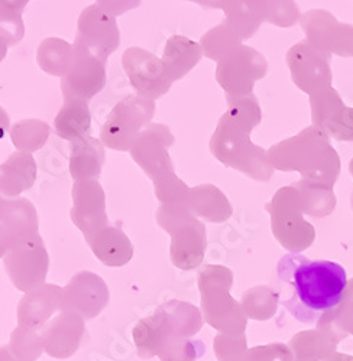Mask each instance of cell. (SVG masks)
Instances as JSON below:
<instances>
[{"mask_svg": "<svg viewBox=\"0 0 353 361\" xmlns=\"http://www.w3.org/2000/svg\"><path fill=\"white\" fill-rule=\"evenodd\" d=\"M252 130L253 128L226 111L210 139V152L225 166L265 183L273 176L274 166L268 150L252 143Z\"/></svg>", "mask_w": 353, "mask_h": 361, "instance_id": "obj_3", "label": "cell"}, {"mask_svg": "<svg viewBox=\"0 0 353 361\" xmlns=\"http://www.w3.org/2000/svg\"><path fill=\"white\" fill-rule=\"evenodd\" d=\"M268 155L274 169L299 171L304 180L332 185L339 172V158L329 146L326 136L316 128H307L300 135L270 147Z\"/></svg>", "mask_w": 353, "mask_h": 361, "instance_id": "obj_2", "label": "cell"}, {"mask_svg": "<svg viewBox=\"0 0 353 361\" xmlns=\"http://www.w3.org/2000/svg\"><path fill=\"white\" fill-rule=\"evenodd\" d=\"M142 0H96V5H99L104 12L112 16H121L128 11L136 9L140 5Z\"/></svg>", "mask_w": 353, "mask_h": 361, "instance_id": "obj_26", "label": "cell"}, {"mask_svg": "<svg viewBox=\"0 0 353 361\" xmlns=\"http://www.w3.org/2000/svg\"><path fill=\"white\" fill-rule=\"evenodd\" d=\"M74 45L107 59L121 45V32L116 18L104 12L99 5L87 6L77 20Z\"/></svg>", "mask_w": 353, "mask_h": 361, "instance_id": "obj_9", "label": "cell"}, {"mask_svg": "<svg viewBox=\"0 0 353 361\" xmlns=\"http://www.w3.org/2000/svg\"><path fill=\"white\" fill-rule=\"evenodd\" d=\"M267 58L252 47L241 45L217 63L216 81L225 90L226 100L242 99L253 94L255 82L267 75Z\"/></svg>", "mask_w": 353, "mask_h": 361, "instance_id": "obj_5", "label": "cell"}, {"mask_svg": "<svg viewBox=\"0 0 353 361\" xmlns=\"http://www.w3.org/2000/svg\"><path fill=\"white\" fill-rule=\"evenodd\" d=\"M287 66L292 81L310 96L321 92L330 84L329 55L311 42H300L287 52Z\"/></svg>", "mask_w": 353, "mask_h": 361, "instance_id": "obj_11", "label": "cell"}, {"mask_svg": "<svg viewBox=\"0 0 353 361\" xmlns=\"http://www.w3.org/2000/svg\"><path fill=\"white\" fill-rule=\"evenodd\" d=\"M332 361H353L352 355H345V354H337L336 357H333Z\"/></svg>", "mask_w": 353, "mask_h": 361, "instance_id": "obj_29", "label": "cell"}, {"mask_svg": "<svg viewBox=\"0 0 353 361\" xmlns=\"http://www.w3.org/2000/svg\"><path fill=\"white\" fill-rule=\"evenodd\" d=\"M200 45L205 56L212 61L220 63L242 45V39L238 32L226 20H223L201 37Z\"/></svg>", "mask_w": 353, "mask_h": 361, "instance_id": "obj_20", "label": "cell"}, {"mask_svg": "<svg viewBox=\"0 0 353 361\" xmlns=\"http://www.w3.org/2000/svg\"><path fill=\"white\" fill-rule=\"evenodd\" d=\"M227 111L232 113L234 117L241 118L244 123L249 125L251 128H256L261 123L262 113L258 103V99L251 94L242 99H232L227 100Z\"/></svg>", "mask_w": 353, "mask_h": 361, "instance_id": "obj_24", "label": "cell"}, {"mask_svg": "<svg viewBox=\"0 0 353 361\" xmlns=\"http://www.w3.org/2000/svg\"><path fill=\"white\" fill-rule=\"evenodd\" d=\"M122 67L138 96L155 102L169 92L172 82L162 61L150 51L139 47L128 48L122 55Z\"/></svg>", "mask_w": 353, "mask_h": 361, "instance_id": "obj_8", "label": "cell"}, {"mask_svg": "<svg viewBox=\"0 0 353 361\" xmlns=\"http://www.w3.org/2000/svg\"><path fill=\"white\" fill-rule=\"evenodd\" d=\"M184 204L212 221H223L232 214V207L225 194L212 184L190 188Z\"/></svg>", "mask_w": 353, "mask_h": 361, "instance_id": "obj_18", "label": "cell"}, {"mask_svg": "<svg viewBox=\"0 0 353 361\" xmlns=\"http://www.w3.org/2000/svg\"><path fill=\"white\" fill-rule=\"evenodd\" d=\"M0 176H2L0 178L2 194L19 195L35 184L37 162L31 154L18 150L0 166Z\"/></svg>", "mask_w": 353, "mask_h": 361, "instance_id": "obj_16", "label": "cell"}, {"mask_svg": "<svg viewBox=\"0 0 353 361\" xmlns=\"http://www.w3.org/2000/svg\"><path fill=\"white\" fill-rule=\"evenodd\" d=\"M299 20V9L294 0H268V18L267 22L289 27Z\"/></svg>", "mask_w": 353, "mask_h": 361, "instance_id": "obj_25", "label": "cell"}, {"mask_svg": "<svg viewBox=\"0 0 353 361\" xmlns=\"http://www.w3.org/2000/svg\"><path fill=\"white\" fill-rule=\"evenodd\" d=\"M155 185V194L160 201L168 204H184L190 188L176 176L175 172L167 173L152 180Z\"/></svg>", "mask_w": 353, "mask_h": 361, "instance_id": "obj_23", "label": "cell"}, {"mask_svg": "<svg viewBox=\"0 0 353 361\" xmlns=\"http://www.w3.org/2000/svg\"><path fill=\"white\" fill-rule=\"evenodd\" d=\"M175 143V137L167 125L151 123L136 137L131 147L132 159L152 180L167 173L175 172L168 149Z\"/></svg>", "mask_w": 353, "mask_h": 361, "instance_id": "obj_10", "label": "cell"}, {"mask_svg": "<svg viewBox=\"0 0 353 361\" xmlns=\"http://www.w3.org/2000/svg\"><path fill=\"white\" fill-rule=\"evenodd\" d=\"M155 102L140 96H126L117 102L100 130V140L113 150L126 152L140 132L151 125Z\"/></svg>", "mask_w": 353, "mask_h": 361, "instance_id": "obj_4", "label": "cell"}, {"mask_svg": "<svg viewBox=\"0 0 353 361\" xmlns=\"http://www.w3.org/2000/svg\"><path fill=\"white\" fill-rule=\"evenodd\" d=\"M106 161L102 140L85 136L70 142V173L74 180L97 179Z\"/></svg>", "mask_w": 353, "mask_h": 361, "instance_id": "obj_13", "label": "cell"}, {"mask_svg": "<svg viewBox=\"0 0 353 361\" xmlns=\"http://www.w3.org/2000/svg\"><path fill=\"white\" fill-rule=\"evenodd\" d=\"M29 0H0V26H2V49L23 39L25 26L22 12Z\"/></svg>", "mask_w": 353, "mask_h": 361, "instance_id": "obj_22", "label": "cell"}, {"mask_svg": "<svg viewBox=\"0 0 353 361\" xmlns=\"http://www.w3.org/2000/svg\"><path fill=\"white\" fill-rule=\"evenodd\" d=\"M225 20L238 32L242 42L249 39L268 18V0H227Z\"/></svg>", "mask_w": 353, "mask_h": 361, "instance_id": "obj_15", "label": "cell"}, {"mask_svg": "<svg viewBox=\"0 0 353 361\" xmlns=\"http://www.w3.org/2000/svg\"><path fill=\"white\" fill-rule=\"evenodd\" d=\"M74 58L67 74L61 78L66 100H92L106 85V61L81 47L74 45Z\"/></svg>", "mask_w": 353, "mask_h": 361, "instance_id": "obj_7", "label": "cell"}, {"mask_svg": "<svg viewBox=\"0 0 353 361\" xmlns=\"http://www.w3.org/2000/svg\"><path fill=\"white\" fill-rule=\"evenodd\" d=\"M74 58V47L61 38L44 39L37 51V61L42 71L54 77H64Z\"/></svg>", "mask_w": 353, "mask_h": 361, "instance_id": "obj_19", "label": "cell"}, {"mask_svg": "<svg viewBox=\"0 0 353 361\" xmlns=\"http://www.w3.org/2000/svg\"><path fill=\"white\" fill-rule=\"evenodd\" d=\"M303 195L294 187L281 188L267 205L273 214V227L285 247L306 249L314 240V228L301 219Z\"/></svg>", "mask_w": 353, "mask_h": 361, "instance_id": "obj_6", "label": "cell"}, {"mask_svg": "<svg viewBox=\"0 0 353 361\" xmlns=\"http://www.w3.org/2000/svg\"><path fill=\"white\" fill-rule=\"evenodd\" d=\"M277 275L289 292L281 304L294 318L306 324H313L323 314L335 310L349 283L340 264L310 260L299 253L284 256L277 266Z\"/></svg>", "mask_w": 353, "mask_h": 361, "instance_id": "obj_1", "label": "cell"}, {"mask_svg": "<svg viewBox=\"0 0 353 361\" xmlns=\"http://www.w3.org/2000/svg\"><path fill=\"white\" fill-rule=\"evenodd\" d=\"M49 133L51 128L48 123L37 118H26L12 126L11 139L20 152L32 154L45 146Z\"/></svg>", "mask_w": 353, "mask_h": 361, "instance_id": "obj_21", "label": "cell"}, {"mask_svg": "<svg viewBox=\"0 0 353 361\" xmlns=\"http://www.w3.org/2000/svg\"><path fill=\"white\" fill-rule=\"evenodd\" d=\"M203 55L201 45L196 41L183 35H172L167 39L161 61L167 77L174 82L186 77L200 63Z\"/></svg>", "mask_w": 353, "mask_h": 361, "instance_id": "obj_14", "label": "cell"}, {"mask_svg": "<svg viewBox=\"0 0 353 361\" xmlns=\"http://www.w3.org/2000/svg\"><path fill=\"white\" fill-rule=\"evenodd\" d=\"M92 113L84 100H66L54 118V132L68 142L88 136Z\"/></svg>", "mask_w": 353, "mask_h": 361, "instance_id": "obj_17", "label": "cell"}, {"mask_svg": "<svg viewBox=\"0 0 353 361\" xmlns=\"http://www.w3.org/2000/svg\"><path fill=\"white\" fill-rule=\"evenodd\" d=\"M189 2H194L208 9H225L227 0H189Z\"/></svg>", "mask_w": 353, "mask_h": 361, "instance_id": "obj_28", "label": "cell"}, {"mask_svg": "<svg viewBox=\"0 0 353 361\" xmlns=\"http://www.w3.org/2000/svg\"><path fill=\"white\" fill-rule=\"evenodd\" d=\"M339 305H343V311H347V314H345V318L347 321L349 331L353 334V279L347 283L343 299Z\"/></svg>", "mask_w": 353, "mask_h": 361, "instance_id": "obj_27", "label": "cell"}, {"mask_svg": "<svg viewBox=\"0 0 353 361\" xmlns=\"http://www.w3.org/2000/svg\"><path fill=\"white\" fill-rule=\"evenodd\" d=\"M71 217L77 227L85 234H95L97 228L106 224L104 191L97 179L76 180L73 187Z\"/></svg>", "mask_w": 353, "mask_h": 361, "instance_id": "obj_12", "label": "cell"}]
</instances>
